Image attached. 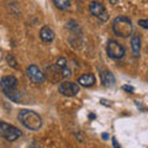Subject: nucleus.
Listing matches in <instances>:
<instances>
[{
    "instance_id": "6e6552de",
    "label": "nucleus",
    "mask_w": 148,
    "mask_h": 148,
    "mask_svg": "<svg viewBox=\"0 0 148 148\" xmlns=\"http://www.w3.org/2000/svg\"><path fill=\"white\" fill-rule=\"evenodd\" d=\"M27 77H29V79L35 83V84H42V83L46 80V77L45 74L40 71V68L37 66H30L27 68Z\"/></svg>"
},
{
    "instance_id": "dca6fc26",
    "label": "nucleus",
    "mask_w": 148,
    "mask_h": 148,
    "mask_svg": "<svg viewBox=\"0 0 148 148\" xmlns=\"http://www.w3.org/2000/svg\"><path fill=\"white\" fill-rule=\"evenodd\" d=\"M138 24H140L142 27H143V29H147V27H148V22H147V20H140V21H138Z\"/></svg>"
},
{
    "instance_id": "a211bd4d",
    "label": "nucleus",
    "mask_w": 148,
    "mask_h": 148,
    "mask_svg": "<svg viewBox=\"0 0 148 148\" xmlns=\"http://www.w3.org/2000/svg\"><path fill=\"white\" fill-rule=\"evenodd\" d=\"M109 1H110L111 5H116V4L119 3V0H109Z\"/></svg>"
},
{
    "instance_id": "f257e3e1",
    "label": "nucleus",
    "mask_w": 148,
    "mask_h": 148,
    "mask_svg": "<svg viewBox=\"0 0 148 148\" xmlns=\"http://www.w3.org/2000/svg\"><path fill=\"white\" fill-rule=\"evenodd\" d=\"M17 86H18V82L15 77H3L1 80H0V88H1L3 92L5 94L6 96L10 100L12 101H18L21 100V95L17 90Z\"/></svg>"
},
{
    "instance_id": "2eb2a0df",
    "label": "nucleus",
    "mask_w": 148,
    "mask_h": 148,
    "mask_svg": "<svg viewBox=\"0 0 148 148\" xmlns=\"http://www.w3.org/2000/svg\"><path fill=\"white\" fill-rule=\"evenodd\" d=\"M8 62L9 63H11V67H14V68H17V66H16V61H15V59H14V57H12V56L11 54H9L8 56Z\"/></svg>"
},
{
    "instance_id": "423d86ee",
    "label": "nucleus",
    "mask_w": 148,
    "mask_h": 148,
    "mask_svg": "<svg viewBox=\"0 0 148 148\" xmlns=\"http://www.w3.org/2000/svg\"><path fill=\"white\" fill-rule=\"evenodd\" d=\"M89 11H90V14H91L92 16L98 17L99 20L104 21V22L109 20V14H108V11H106L105 6L101 3H99V1H92V3H90Z\"/></svg>"
},
{
    "instance_id": "4468645a",
    "label": "nucleus",
    "mask_w": 148,
    "mask_h": 148,
    "mask_svg": "<svg viewBox=\"0 0 148 148\" xmlns=\"http://www.w3.org/2000/svg\"><path fill=\"white\" fill-rule=\"evenodd\" d=\"M54 5L57 6L58 9H61V10H67L71 6V1L69 0H53Z\"/></svg>"
},
{
    "instance_id": "39448f33",
    "label": "nucleus",
    "mask_w": 148,
    "mask_h": 148,
    "mask_svg": "<svg viewBox=\"0 0 148 148\" xmlns=\"http://www.w3.org/2000/svg\"><path fill=\"white\" fill-rule=\"evenodd\" d=\"M106 52L108 56L112 59H121L125 56V48L120 45L117 41L110 40L108 42V47H106Z\"/></svg>"
},
{
    "instance_id": "1a4fd4ad",
    "label": "nucleus",
    "mask_w": 148,
    "mask_h": 148,
    "mask_svg": "<svg viewBox=\"0 0 148 148\" xmlns=\"http://www.w3.org/2000/svg\"><path fill=\"white\" fill-rule=\"evenodd\" d=\"M54 68L57 69V72L59 73V75L63 78H69L71 77V69L67 66V59L66 58H58L57 62L54 64Z\"/></svg>"
},
{
    "instance_id": "f03ea898",
    "label": "nucleus",
    "mask_w": 148,
    "mask_h": 148,
    "mask_svg": "<svg viewBox=\"0 0 148 148\" xmlns=\"http://www.w3.org/2000/svg\"><path fill=\"white\" fill-rule=\"evenodd\" d=\"M18 120L24 125L26 128L32 130V131H37L42 127V119L37 112L31 110H21L18 112Z\"/></svg>"
},
{
    "instance_id": "9d476101",
    "label": "nucleus",
    "mask_w": 148,
    "mask_h": 148,
    "mask_svg": "<svg viewBox=\"0 0 148 148\" xmlns=\"http://www.w3.org/2000/svg\"><path fill=\"white\" fill-rule=\"evenodd\" d=\"M95 75L94 74H91V73H86L84 74V75H82L80 78H78V83L82 85V86H84V88H89V86H92L95 84Z\"/></svg>"
},
{
    "instance_id": "f8f14e48",
    "label": "nucleus",
    "mask_w": 148,
    "mask_h": 148,
    "mask_svg": "<svg viewBox=\"0 0 148 148\" xmlns=\"http://www.w3.org/2000/svg\"><path fill=\"white\" fill-rule=\"evenodd\" d=\"M100 77H101V82H103V84L105 86H111V85L115 84V78H114V75L110 72L103 71V72H101Z\"/></svg>"
},
{
    "instance_id": "ddd939ff",
    "label": "nucleus",
    "mask_w": 148,
    "mask_h": 148,
    "mask_svg": "<svg viewBox=\"0 0 148 148\" xmlns=\"http://www.w3.org/2000/svg\"><path fill=\"white\" fill-rule=\"evenodd\" d=\"M131 45H132V52L135 57H138L140 56V51H141V38L137 35L132 36L131 38Z\"/></svg>"
},
{
    "instance_id": "9b49d317",
    "label": "nucleus",
    "mask_w": 148,
    "mask_h": 148,
    "mask_svg": "<svg viewBox=\"0 0 148 148\" xmlns=\"http://www.w3.org/2000/svg\"><path fill=\"white\" fill-rule=\"evenodd\" d=\"M40 37L43 42H52L54 38V31L49 26H43L40 31Z\"/></svg>"
},
{
    "instance_id": "20e7f679",
    "label": "nucleus",
    "mask_w": 148,
    "mask_h": 148,
    "mask_svg": "<svg viewBox=\"0 0 148 148\" xmlns=\"http://www.w3.org/2000/svg\"><path fill=\"white\" fill-rule=\"evenodd\" d=\"M21 131L17 127L12 126L10 123H6L4 121H0V136L3 138H5L9 142L16 141L18 137L21 136Z\"/></svg>"
},
{
    "instance_id": "7ed1b4c3",
    "label": "nucleus",
    "mask_w": 148,
    "mask_h": 148,
    "mask_svg": "<svg viewBox=\"0 0 148 148\" xmlns=\"http://www.w3.org/2000/svg\"><path fill=\"white\" fill-rule=\"evenodd\" d=\"M112 30L116 36L126 38V37L131 36L133 32L132 21L127 16H117L112 22Z\"/></svg>"
},
{
    "instance_id": "f3484780",
    "label": "nucleus",
    "mask_w": 148,
    "mask_h": 148,
    "mask_svg": "<svg viewBox=\"0 0 148 148\" xmlns=\"http://www.w3.org/2000/svg\"><path fill=\"white\" fill-rule=\"evenodd\" d=\"M123 89L127 90V91H131V92L133 91V88H131V86H123Z\"/></svg>"
},
{
    "instance_id": "0eeeda50",
    "label": "nucleus",
    "mask_w": 148,
    "mask_h": 148,
    "mask_svg": "<svg viewBox=\"0 0 148 148\" xmlns=\"http://www.w3.org/2000/svg\"><path fill=\"white\" fill-rule=\"evenodd\" d=\"M58 90L64 96H74L79 92V85L73 82H63L59 84Z\"/></svg>"
}]
</instances>
